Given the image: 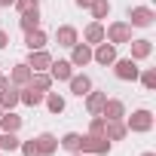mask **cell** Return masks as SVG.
Instances as JSON below:
<instances>
[{
	"label": "cell",
	"mask_w": 156,
	"mask_h": 156,
	"mask_svg": "<svg viewBox=\"0 0 156 156\" xmlns=\"http://www.w3.org/2000/svg\"><path fill=\"white\" fill-rule=\"evenodd\" d=\"M122 122H126L129 132H135V135H147V132L153 129L156 119H153V113H150L147 107H138V110H132V116H126Z\"/></svg>",
	"instance_id": "1"
},
{
	"label": "cell",
	"mask_w": 156,
	"mask_h": 156,
	"mask_svg": "<svg viewBox=\"0 0 156 156\" xmlns=\"http://www.w3.org/2000/svg\"><path fill=\"white\" fill-rule=\"evenodd\" d=\"M113 147V141H107L104 135H80V153L89 156H107Z\"/></svg>",
	"instance_id": "2"
},
{
	"label": "cell",
	"mask_w": 156,
	"mask_h": 156,
	"mask_svg": "<svg viewBox=\"0 0 156 156\" xmlns=\"http://www.w3.org/2000/svg\"><path fill=\"white\" fill-rule=\"evenodd\" d=\"M104 40L113 43V46L129 43V40H132V25H129V22H110V25L104 28Z\"/></svg>",
	"instance_id": "3"
},
{
	"label": "cell",
	"mask_w": 156,
	"mask_h": 156,
	"mask_svg": "<svg viewBox=\"0 0 156 156\" xmlns=\"http://www.w3.org/2000/svg\"><path fill=\"white\" fill-rule=\"evenodd\" d=\"M113 73H116V80H122V83H135L141 67H138L135 58H116L113 61Z\"/></svg>",
	"instance_id": "4"
},
{
	"label": "cell",
	"mask_w": 156,
	"mask_h": 156,
	"mask_svg": "<svg viewBox=\"0 0 156 156\" xmlns=\"http://www.w3.org/2000/svg\"><path fill=\"white\" fill-rule=\"evenodd\" d=\"M153 19H156V12H153L150 6H132V9H129V25H132V28H150Z\"/></svg>",
	"instance_id": "5"
},
{
	"label": "cell",
	"mask_w": 156,
	"mask_h": 156,
	"mask_svg": "<svg viewBox=\"0 0 156 156\" xmlns=\"http://www.w3.org/2000/svg\"><path fill=\"white\" fill-rule=\"evenodd\" d=\"M119 55H116V46L113 43H98V46H92V61H98V64H104V67H110L113 61H116Z\"/></svg>",
	"instance_id": "6"
},
{
	"label": "cell",
	"mask_w": 156,
	"mask_h": 156,
	"mask_svg": "<svg viewBox=\"0 0 156 156\" xmlns=\"http://www.w3.org/2000/svg\"><path fill=\"white\" fill-rule=\"evenodd\" d=\"M73 67H86L89 61H92V46L89 43H80V40H76L73 46H70V58H67Z\"/></svg>",
	"instance_id": "7"
},
{
	"label": "cell",
	"mask_w": 156,
	"mask_h": 156,
	"mask_svg": "<svg viewBox=\"0 0 156 156\" xmlns=\"http://www.w3.org/2000/svg\"><path fill=\"white\" fill-rule=\"evenodd\" d=\"M43 98H46V92H40L37 86H22L19 89V104H25V107H40L43 104Z\"/></svg>",
	"instance_id": "8"
},
{
	"label": "cell",
	"mask_w": 156,
	"mask_h": 156,
	"mask_svg": "<svg viewBox=\"0 0 156 156\" xmlns=\"http://www.w3.org/2000/svg\"><path fill=\"white\" fill-rule=\"evenodd\" d=\"M49 76L52 80H58V83H67L70 76H73V64L67 61V58H52V64H49Z\"/></svg>",
	"instance_id": "9"
},
{
	"label": "cell",
	"mask_w": 156,
	"mask_h": 156,
	"mask_svg": "<svg viewBox=\"0 0 156 156\" xmlns=\"http://www.w3.org/2000/svg\"><path fill=\"white\" fill-rule=\"evenodd\" d=\"M25 64H28L31 70H49V64H52V55H49L46 49H31Z\"/></svg>",
	"instance_id": "10"
},
{
	"label": "cell",
	"mask_w": 156,
	"mask_h": 156,
	"mask_svg": "<svg viewBox=\"0 0 156 156\" xmlns=\"http://www.w3.org/2000/svg\"><path fill=\"white\" fill-rule=\"evenodd\" d=\"M55 40H58V46L70 49L76 40H80V31H76L73 25H58V28H55Z\"/></svg>",
	"instance_id": "11"
},
{
	"label": "cell",
	"mask_w": 156,
	"mask_h": 156,
	"mask_svg": "<svg viewBox=\"0 0 156 156\" xmlns=\"http://www.w3.org/2000/svg\"><path fill=\"white\" fill-rule=\"evenodd\" d=\"M129 46H132V58H135V61H144V58L153 55V40H147V37L129 40Z\"/></svg>",
	"instance_id": "12"
},
{
	"label": "cell",
	"mask_w": 156,
	"mask_h": 156,
	"mask_svg": "<svg viewBox=\"0 0 156 156\" xmlns=\"http://www.w3.org/2000/svg\"><path fill=\"white\" fill-rule=\"evenodd\" d=\"M98 116H104V119H126V104L119 98H107Z\"/></svg>",
	"instance_id": "13"
},
{
	"label": "cell",
	"mask_w": 156,
	"mask_h": 156,
	"mask_svg": "<svg viewBox=\"0 0 156 156\" xmlns=\"http://www.w3.org/2000/svg\"><path fill=\"white\" fill-rule=\"evenodd\" d=\"M34 144H37L40 156H52V153L58 150V138H55L52 132H40V135L34 138Z\"/></svg>",
	"instance_id": "14"
},
{
	"label": "cell",
	"mask_w": 156,
	"mask_h": 156,
	"mask_svg": "<svg viewBox=\"0 0 156 156\" xmlns=\"http://www.w3.org/2000/svg\"><path fill=\"white\" fill-rule=\"evenodd\" d=\"M31 76H34V70L22 61V64H16V67L9 70V83H12L16 89H22V86H28V83H31Z\"/></svg>",
	"instance_id": "15"
},
{
	"label": "cell",
	"mask_w": 156,
	"mask_h": 156,
	"mask_svg": "<svg viewBox=\"0 0 156 156\" xmlns=\"http://www.w3.org/2000/svg\"><path fill=\"white\" fill-rule=\"evenodd\" d=\"M67 86H70V95L83 98V95L92 89V80H89V73H73L70 80H67Z\"/></svg>",
	"instance_id": "16"
},
{
	"label": "cell",
	"mask_w": 156,
	"mask_h": 156,
	"mask_svg": "<svg viewBox=\"0 0 156 156\" xmlns=\"http://www.w3.org/2000/svg\"><path fill=\"white\" fill-rule=\"evenodd\" d=\"M126 135H129V129L122 119H104V138L107 141H122Z\"/></svg>",
	"instance_id": "17"
},
{
	"label": "cell",
	"mask_w": 156,
	"mask_h": 156,
	"mask_svg": "<svg viewBox=\"0 0 156 156\" xmlns=\"http://www.w3.org/2000/svg\"><path fill=\"white\" fill-rule=\"evenodd\" d=\"M83 43H89V46H98V43H104V25H101V22H92V25H86V28H83Z\"/></svg>",
	"instance_id": "18"
},
{
	"label": "cell",
	"mask_w": 156,
	"mask_h": 156,
	"mask_svg": "<svg viewBox=\"0 0 156 156\" xmlns=\"http://www.w3.org/2000/svg\"><path fill=\"white\" fill-rule=\"evenodd\" d=\"M83 98H86V110H89L92 116H98L101 107H104V101H107V92H95V89H89Z\"/></svg>",
	"instance_id": "19"
},
{
	"label": "cell",
	"mask_w": 156,
	"mask_h": 156,
	"mask_svg": "<svg viewBox=\"0 0 156 156\" xmlns=\"http://www.w3.org/2000/svg\"><path fill=\"white\" fill-rule=\"evenodd\" d=\"M19 28H22V31H34V28H40V6L19 12Z\"/></svg>",
	"instance_id": "20"
},
{
	"label": "cell",
	"mask_w": 156,
	"mask_h": 156,
	"mask_svg": "<svg viewBox=\"0 0 156 156\" xmlns=\"http://www.w3.org/2000/svg\"><path fill=\"white\" fill-rule=\"evenodd\" d=\"M19 104V89L12 83H6L3 89H0V110H12Z\"/></svg>",
	"instance_id": "21"
},
{
	"label": "cell",
	"mask_w": 156,
	"mask_h": 156,
	"mask_svg": "<svg viewBox=\"0 0 156 156\" xmlns=\"http://www.w3.org/2000/svg\"><path fill=\"white\" fill-rule=\"evenodd\" d=\"M19 129H22V116L16 110H3L0 113V132H16L19 135Z\"/></svg>",
	"instance_id": "22"
},
{
	"label": "cell",
	"mask_w": 156,
	"mask_h": 156,
	"mask_svg": "<svg viewBox=\"0 0 156 156\" xmlns=\"http://www.w3.org/2000/svg\"><path fill=\"white\" fill-rule=\"evenodd\" d=\"M25 46H28V52H31V49H46V31H43V28L25 31Z\"/></svg>",
	"instance_id": "23"
},
{
	"label": "cell",
	"mask_w": 156,
	"mask_h": 156,
	"mask_svg": "<svg viewBox=\"0 0 156 156\" xmlns=\"http://www.w3.org/2000/svg\"><path fill=\"white\" fill-rule=\"evenodd\" d=\"M52 83H55V80H52L46 70H34V76H31V86H37L40 92H49V89H52Z\"/></svg>",
	"instance_id": "24"
},
{
	"label": "cell",
	"mask_w": 156,
	"mask_h": 156,
	"mask_svg": "<svg viewBox=\"0 0 156 156\" xmlns=\"http://www.w3.org/2000/svg\"><path fill=\"white\" fill-rule=\"evenodd\" d=\"M89 12H92V19H95V22L107 19V16H110V0H92V6H89Z\"/></svg>",
	"instance_id": "25"
},
{
	"label": "cell",
	"mask_w": 156,
	"mask_h": 156,
	"mask_svg": "<svg viewBox=\"0 0 156 156\" xmlns=\"http://www.w3.org/2000/svg\"><path fill=\"white\" fill-rule=\"evenodd\" d=\"M43 104L49 107V113H64V98H61L58 92H46Z\"/></svg>",
	"instance_id": "26"
},
{
	"label": "cell",
	"mask_w": 156,
	"mask_h": 156,
	"mask_svg": "<svg viewBox=\"0 0 156 156\" xmlns=\"http://www.w3.org/2000/svg\"><path fill=\"white\" fill-rule=\"evenodd\" d=\"M19 138H16V132H0V150L3 153H12V150H19Z\"/></svg>",
	"instance_id": "27"
},
{
	"label": "cell",
	"mask_w": 156,
	"mask_h": 156,
	"mask_svg": "<svg viewBox=\"0 0 156 156\" xmlns=\"http://www.w3.org/2000/svg\"><path fill=\"white\" fill-rule=\"evenodd\" d=\"M61 147H64L67 153H80V132H67V135L61 138Z\"/></svg>",
	"instance_id": "28"
},
{
	"label": "cell",
	"mask_w": 156,
	"mask_h": 156,
	"mask_svg": "<svg viewBox=\"0 0 156 156\" xmlns=\"http://www.w3.org/2000/svg\"><path fill=\"white\" fill-rule=\"evenodd\" d=\"M138 80H141V86H144V89H150V92H153V89H156V70H153V67L141 70V73H138Z\"/></svg>",
	"instance_id": "29"
},
{
	"label": "cell",
	"mask_w": 156,
	"mask_h": 156,
	"mask_svg": "<svg viewBox=\"0 0 156 156\" xmlns=\"http://www.w3.org/2000/svg\"><path fill=\"white\" fill-rule=\"evenodd\" d=\"M89 135H104V116H92L89 119Z\"/></svg>",
	"instance_id": "30"
},
{
	"label": "cell",
	"mask_w": 156,
	"mask_h": 156,
	"mask_svg": "<svg viewBox=\"0 0 156 156\" xmlns=\"http://www.w3.org/2000/svg\"><path fill=\"white\" fill-rule=\"evenodd\" d=\"M19 150H22V156H40V150H37L34 138H31V141H22V144H19Z\"/></svg>",
	"instance_id": "31"
},
{
	"label": "cell",
	"mask_w": 156,
	"mask_h": 156,
	"mask_svg": "<svg viewBox=\"0 0 156 156\" xmlns=\"http://www.w3.org/2000/svg\"><path fill=\"white\" fill-rule=\"evenodd\" d=\"M19 12H25V9H34V6H40V0H16V3H12Z\"/></svg>",
	"instance_id": "32"
},
{
	"label": "cell",
	"mask_w": 156,
	"mask_h": 156,
	"mask_svg": "<svg viewBox=\"0 0 156 156\" xmlns=\"http://www.w3.org/2000/svg\"><path fill=\"white\" fill-rule=\"evenodd\" d=\"M6 46H9V34L0 28V49H6Z\"/></svg>",
	"instance_id": "33"
},
{
	"label": "cell",
	"mask_w": 156,
	"mask_h": 156,
	"mask_svg": "<svg viewBox=\"0 0 156 156\" xmlns=\"http://www.w3.org/2000/svg\"><path fill=\"white\" fill-rule=\"evenodd\" d=\"M73 3L80 6V9H89V6H92V0H73Z\"/></svg>",
	"instance_id": "34"
},
{
	"label": "cell",
	"mask_w": 156,
	"mask_h": 156,
	"mask_svg": "<svg viewBox=\"0 0 156 156\" xmlns=\"http://www.w3.org/2000/svg\"><path fill=\"white\" fill-rule=\"evenodd\" d=\"M6 83H9V80H6V76H3V73H0V89H3V86H6Z\"/></svg>",
	"instance_id": "35"
},
{
	"label": "cell",
	"mask_w": 156,
	"mask_h": 156,
	"mask_svg": "<svg viewBox=\"0 0 156 156\" xmlns=\"http://www.w3.org/2000/svg\"><path fill=\"white\" fill-rule=\"evenodd\" d=\"M16 3V0H0V6H12Z\"/></svg>",
	"instance_id": "36"
},
{
	"label": "cell",
	"mask_w": 156,
	"mask_h": 156,
	"mask_svg": "<svg viewBox=\"0 0 156 156\" xmlns=\"http://www.w3.org/2000/svg\"><path fill=\"white\" fill-rule=\"evenodd\" d=\"M141 156H156V153H153V150H144V153H141Z\"/></svg>",
	"instance_id": "37"
},
{
	"label": "cell",
	"mask_w": 156,
	"mask_h": 156,
	"mask_svg": "<svg viewBox=\"0 0 156 156\" xmlns=\"http://www.w3.org/2000/svg\"><path fill=\"white\" fill-rule=\"evenodd\" d=\"M73 156H89V153H73Z\"/></svg>",
	"instance_id": "38"
},
{
	"label": "cell",
	"mask_w": 156,
	"mask_h": 156,
	"mask_svg": "<svg viewBox=\"0 0 156 156\" xmlns=\"http://www.w3.org/2000/svg\"><path fill=\"white\" fill-rule=\"evenodd\" d=\"M0 113H3V110H0Z\"/></svg>",
	"instance_id": "39"
}]
</instances>
